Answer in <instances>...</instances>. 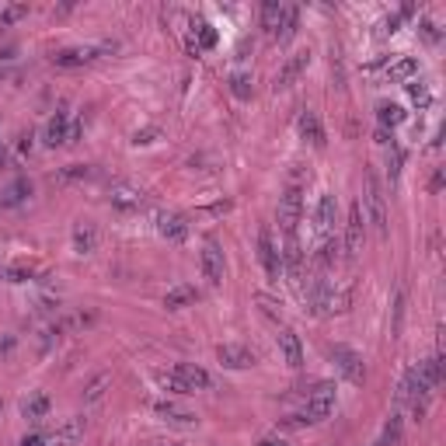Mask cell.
Instances as JSON below:
<instances>
[{
    "label": "cell",
    "instance_id": "cell-1",
    "mask_svg": "<svg viewBox=\"0 0 446 446\" xmlns=\"http://www.w3.org/2000/svg\"><path fill=\"white\" fill-rule=\"evenodd\" d=\"M160 383L167 390H174V394H195V390H209L213 387V377L202 366H195V363H178L171 373L160 377Z\"/></svg>",
    "mask_w": 446,
    "mask_h": 446
},
{
    "label": "cell",
    "instance_id": "cell-2",
    "mask_svg": "<svg viewBox=\"0 0 446 446\" xmlns=\"http://www.w3.org/2000/svg\"><path fill=\"white\" fill-rule=\"evenodd\" d=\"M363 216L373 223V231L377 238H387V202H383V192H380V181L373 171H366L363 178Z\"/></svg>",
    "mask_w": 446,
    "mask_h": 446
},
{
    "label": "cell",
    "instance_id": "cell-3",
    "mask_svg": "<svg viewBox=\"0 0 446 446\" xmlns=\"http://www.w3.org/2000/svg\"><path fill=\"white\" fill-rule=\"evenodd\" d=\"M300 216H304V195H300V185H290L279 195V227H283L286 238H297Z\"/></svg>",
    "mask_w": 446,
    "mask_h": 446
},
{
    "label": "cell",
    "instance_id": "cell-4",
    "mask_svg": "<svg viewBox=\"0 0 446 446\" xmlns=\"http://www.w3.org/2000/svg\"><path fill=\"white\" fill-rule=\"evenodd\" d=\"M335 411V383H317L300 411V422H324Z\"/></svg>",
    "mask_w": 446,
    "mask_h": 446
},
{
    "label": "cell",
    "instance_id": "cell-5",
    "mask_svg": "<svg viewBox=\"0 0 446 446\" xmlns=\"http://www.w3.org/2000/svg\"><path fill=\"white\" fill-rule=\"evenodd\" d=\"M112 46H70V49H60L53 53V67L60 70H77V67H88L94 60H101V53H108Z\"/></svg>",
    "mask_w": 446,
    "mask_h": 446
},
{
    "label": "cell",
    "instance_id": "cell-6",
    "mask_svg": "<svg viewBox=\"0 0 446 446\" xmlns=\"http://www.w3.org/2000/svg\"><path fill=\"white\" fill-rule=\"evenodd\" d=\"M331 363L338 366V373L349 380V383H363L366 380V363L356 349L349 345H331Z\"/></svg>",
    "mask_w": 446,
    "mask_h": 446
},
{
    "label": "cell",
    "instance_id": "cell-7",
    "mask_svg": "<svg viewBox=\"0 0 446 446\" xmlns=\"http://www.w3.org/2000/svg\"><path fill=\"white\" fill-rule=\"evenodd\" d=\"M258 258H262V269H265L269 279H279L283 276V251L272 241V227H262L258 231Z\"/></svg>",
    "mask_w": 446,
    "mask_h": 446
},
{
    "label": "cell",
    "instance_id": "cell-8",
    "mask_svg": "<svg viewBox=\"0 0 446 446\" xmlns=\"http://www.w3.org/2000/svg\"><path fill=\"white\" fill-rule=\"evenodd\" d=\"M199 262H202V279H206L209 286H220V283H223V272H227V262H223V248H220L213 238L202 245Z\"/></svg>",
    "mask_w": 446,
    "mask_h": 446
},
{
    "label": "cell",
    "instance_id": "cell-9",
    "mask_svg": "<svg viewBox=\"0 0 446 446\" xmlns=\"http://www.w3.org/2000/svg\"><path fill=\"white\" fill-rule=\"evenodd\" d=\"M363 234H366V216H363V206L352 202L349 206V220H345V255L356 258L363 251Z\"/></svg>",
    "mask_w": 446,
    "mask_h": 446
},
{
    "label": "cell",
    "instance_id": "cell-10",
    "mask_svg": "<svg viewBox=\"0 0 446 446\" xmlns=\"http://www.w3.org/2000/svg\"><path fill=\"white\" fill-rule=\"evenodd\" d=\"M216 359H220V366H227V370H248V366H255V352L248 345H238V342L220 345L216 349Z\"/></svg>",
    "mask_w": 446,
    "mask_h": 446
},
{
    "label": "cell",
    "instance_id": "cell-11",
    "mask_svg": "<svg viewBox=\"0 0 446 446\" xmlns=\"http://www.w3.org/2000/svg\"><path fill=\"white\" fill-rule=\"evenodd\" d=\"M157 234L171 245H181L188 238V220L181 213H157Z\"/></svg>",
    "mask_w": 446,
    "mask_h": 446
},
{
    "label": "cell",
    "instance_id": "cell-12",
    "mask_svg": "<svg viewBox=\"0 0 446 446\" xmlns=\"http://www.w3.org/2000/svg\"><path fill=\"white\" fill-rule=\"evenodd\" d=\"M311 67V53L307 49H300V53H293L286 63H283V70H279V77H276V91H286V88H293L297 84V77L304 74Z\"/></svg>",
    "mask_w": 446,
    "mask_h": 446
},
{
    "label": "cell",
    "instance_id": "cell-13",
    "mask_svg": "<svg viewBox=\"0 0 446 446\" xmlns=\"http://www.w3.org/2000/svg\"><path fill=\"white\" fill-rule=\"evenodd\" d=\"M108 202H112V209H119V213H136V209H143V192L133 188V185H115V188L108 192Z\"/></svg>",
    "mask_w": 446,
    "mask_h": 446
},
{
    "label": "cell",
    "instance_id": "cell-14",
    "mask_svg": "<svg viewBox=\"0 0 446 446\" xmlns=\"http://www.w3.org/2000/svg\"><path fill=\"white\" fill-rule=\"evenodd\" d=\"M279 356H283V363L290 370H300L304 366V345H300V335L297 331H290V328L279 331Z\"/></svg>",
    "mask_w": 446,
    "mask_h": 446
},
{
    "label": "cell",
    "instance_id": "cell-15",
    "mask_svg": "<svg viewBox=\"0 0 446 446\" xmlns=\"http://www.w3.org/2000/svg\"><path fill=\"white\" fill-rule=\"evenodd\" d=\"M297 129H300V136H304L311 147H324V126H321L317 112L304 108V112L297 115Z\"/></svg>",
    "mask_w": 446,
    "mask_h": 446
},
{
    "label": "cell",
    "instance_id": "cell-16",
    "mask_svg": "<svg viewBox=\"0 0 446 446\" xmlns=\"http://www.w3.org/2000/svg\"><path fill=\"white\" fill-rule=\"evenodd\" d=\"M67 133H70V112L67 108H56V115L46 122V143L49 147H60V143H67Z\"/></svg>",
    "mask_w": 446,
    "mask_h": 446
},
{
    "label": "cell",
    "instance_id": "cell-17",
    "mask_svg": "<svg viewBox=\"0 0 446 446\" xmlns=\"http://www.w3.org/2000/svg\"><path fill=\"white\" fill-rule=\"evenodd\" d=\"M314 220H317V234L321 238H328L331 231H335V195H321L317 199V213H314Z\"/></svg>",
    "mask_w": 446,
    "mask_h": 446
},
{
    "label": "cell",
    "instance_id": "cell-18",
    "mask_svg": "<svg viewBox=\"0 0 446 446\" xmlns=\"http://www.w3.org/2000/svg\"><path fill=\"white\" fill-rule=\"evenodd\" d=\"M216 46V32L209 22H192V39H188V53H202V49H213Z\"/></svg>",
    "mask_w": 446,
    "mask_h": 446
},
{
    "label": "cell",
    "instance_id": "cell-19",
    "mask_svg": "<svg viewBox=\"0 0 446 446\" xmlns=\"http://www.w3.org/2000/svg\"><path fill=\"white\" fill-rule=\"evenodd\" d=\"M415 74H418V60L415 56H397L387 67V81L390 84H408V81H415Z\"/></svg>",
    "mask_w": 446,
    "mask_h": 446
},
{
    "label": "cell",
    "instance_id": "cell-20",
    "mask_svg": "<svg viewBox=\"0 0 446 446\" xmlns=\"http://www.w3.org/2000/svg\"><path fill=\"white\" fill-rule=\"evenodd\" d=\"M53 436V446H74L81 436H84V418L81 415H74V418H67L56 432H49Z\"/></svg>",
    "mask_w": 446,
    "mask_h": 446
},
{
    "label": "cell",
    "instance_id": "cell-21",
    "mask_svg": "<svg viewBox=\"0 0 446 446\" xmlns=\"http://www.w3.org/2000/svg\"><path fill=\"white\" fill-rule=\"evenodd\" d=\"M94 248H98L94 223H77V227H74V251H77V255H91Z\"/></svg>",
    "mask_w": 446,
    "mask_h": 446
},
{
    "label": "cell",
    "instance_id": "cell-22",
    "mask_svg": "<svg viewBox=\"0 0 446 446\" xmlns=\"http://www.w3.org/2000/svg\"><path fill=\"white\" fill-rule=\"evenodd\" d=\"M22 415L28 418V422H42L46 415H49V394H28L25 401H22Z\"/></svg>",
    "mask_w": 446,
    "mask_h": 446
},
{
    "label": "cell",
    "instance_id": "cell-23",
    "mask_svg": "<svg viewBox=\"0 0 446 446\" xmlns=\"http://www.w3.org/2000/svg\"><path fill=\"white\" fill-rule=\"evenodd\" d=\"M283 15H286V4H279V0H265L262 4V28L276 39L279 25H283Z\"/></svg>",
    "mask_w": 446,
    "mask_h": 446
},
{
    "label": "cell",
    "instance_id": "cell-24",
    "mask_svg": "<svg viewBox=\"0 0 446 446\" xmlns=\"http://www.w3.org/2000/svg\"><path fill=\"white\" fill-rule=\"evenodd\" d=\"M154 411H157V415H164V422H171V425H195V422H199L192 411H181V408H174L171 401H157V404H154Z\"/></svg>",
    "mask_w": 446,
    "mask_h": 446
},
{
    "label": "cell",
    "instance_id": "cell-25",
    "mask_svg": "<svg viewBox=\"0 0 446 446\" xmlns=\"http://www.w3.org/2000/svg\"><path fill=\"white\" fill-rule=\"evenodd\" d=\"M195 300H199L195 286H174V290H167L164 307H167V311H181V307H188V304H195Z\"/></svg>",
    "mask_w": 446,
    "mask_h": 446
},
{
    "label": "cell",
    "instance_id": "cell-26",
    "mask_svg": "<svg viewBox=\"0 0 446 446\" xmlns=\"http://www.w3.org/2000/svg\"><path fill=\"white\" fill-rule=\"evenodd\" d=\"M335 258H338V238H335V234H328V238H321V241H317L314 262H317L321 269H328V265H335Z\"/></svg>",
    "mask_w": 446,
    "mask_h": 446
},
{
    "label": "cell",
    "instance_id": "cell-27",
    "mask_svg": "<svg viewBox=\"0 0 446 446\" xmlns=\"http://www.w3.org/2000/svg\"><path fill=\"white\" fill-rule=\"evenodd\" d=\"M377 119H380V126H401L404 119H408V112L401 108V105H394V101H380L377 105Z\"/></svg>",
    "mask_w": 446,
    "mask_h": 446
},
{
    "label": "cell",
    "instance_id": "cell-28",
    "mask_svg": "<svg viewBox=\"0 0 446 446\" xmlns=\"http://www.w3.org/2000/svg\"><path fill=\"white\" fill-rule=\"evenodd\" d=\"M401 436H404V422H401V415H390V418L383 422V436H380L377 446H397Z\"/></svg>",
    "mask_w": 446,
    "mask_h": 446
},
{
    "label": "cell",
    "instance_id": "cell-29",
    "mask_svg": "<svg viewBox=\"0 0 446 446\" xmlns=\"http://www.w3.org/2000/svg\"><path fill=\"white\" fill-rule=\"evenodd\" d=\"M297 25H300V11H297V8H286V15H283V25H279L276 39H279V42H290V39L297 35Z\"/></svg>",
    "mask_w": 446,
    "mask_h": 446
},
{
    "label": "cell",
    "instance_id": "cell-30",
    "mask_svg": "<svg viewBox=\"0 0 446 446\" xmlns=\"http://www.w3.org/2000/svg\"><path fill=\"white\" fill-rule=\"evenodd\" d=\"M408 98H411V105H418V108H429V105H432V91H429V84H422V81H408Z\"/></svg>",
    "mask_w": 446,
    "mask_h": 446
},
{
    "label": "cell",
    "instance_id": "cell-31",
    "mask_svg": "<svg viewBox=\"0 0 446 446\" xmlns=\"http://www.w3.org/2000/svg\"><path fill=\"white\" fill-rule=\"evenodd\" d=\"M251 91H255L251 88V74H231V94L234 98L245 101V98H251Z\"/></svg>",
    "mask_w": 446,
    "mask_h": 446
},
{
    "label": "cell",
    "instance_id": "cell-32",
    "mask_svg": "<svg viewBox=\"0 0 446 446\" xmlns=\"http://www.w3.org/2000/svg\"><path fill=\"white\" fill-rule=\"evenodd\" d=\"M108 383H112V377H108V373H98V377L84 387V401H88V404H91V401H98V397L105 394V387H108Z\"/></svg>",
    "mask_w": 446,
    "mask_h": 446
},
{
    "label": "cell",
    "instance_id": "cell-33",
    "mask_svg": "<svg viewBox=\"0 0 446 446\" xmlns=\"http://www.w3.org/2000/svg\"><path fill=\"white\" fill-rule=\"evenodd\" d=\"M28 15V8L25 4H11V8H4V11H0V32H4L8 25H15V22H22Z\"/></svg>",
    "mask_w": 446,
    "mask_h": 446
},
{
    "label": "cell",
    "instance_id": "cell-34",
    "mask_svg": "<svg viewBox=\"0 0 446 446\" xmlns=\"http://www.w3.org/2000/svg\"><path fill=\"white\" fill-rule=\"evenodd\" d=\"M81 178H91V167L88 164H74V167H63L56 174V181H81Z\"/></svg>",
    "mask_w": 446,
    "mask_h": 446
},
{
    "label": "cell",
    "instance_id": "cell-35",
    "mask_svg": "<svg viewBox=\"0 0 446 446\" xmlns=\"http://www.w3.org/2000/svg\"><path fill=\"white\" fill-rule=\"evenodd\" d=\"M32 276H35L32 265H11V269H4V279L8 283H28Z\"/></svg>",
    "mask_w": 446,
    "mask_h": 446
},
{
    "label": "cell",
    "instance_id": "cell-36",
    "mask_svg": "<svg viewBox=\"0 0 446 446\" xmlns=\"http://www.w3.org/2000/svg\"><path fill=\"white\" fill-rule=\"evenodd\" d=\"M401 150L390 143V150H387V174H390V181H397V174H401Z\"/></svg>",
    "mask_w": 446,
    "mask_h": 446
},
{
    "label": "cell",
    "instance_id": "cell-37",
    "mask_svg": "<svg viewBox=\"0 0 446 446\" xmlns=\"http://www.w3.org/2000/svg\"><path fill=\"white\" fill-rule=\"evenodd\" d=\"M401 317H404V293L394 297V328H390V335H401Z\"/></svg>",
    "mask_w": 446,
    "mask_h": 446
},
{
    "label": "cell",
    "instance_id": "cell-38",
    "mask_svg": "<svg viewBox=\"0 0 446 446\" xmlns=\"http://www.w3.org/2000/svg\"><path fill=\"white\" fill-rule=\"evenodd\" d=\"M18 446H53V436H49V432H32V436H25Z\"/></svg>",
    "mask_w": 446,
    "mask_h": 446
},
{
    "label": "cell",
    "instance_id": "cell-39",
    "mask_svg": "<svg viewBox=\"0 0 446 446\" xmlns=\"http://www.w3.org/2000/svg\"><path fill=\"white\" fill-rule=\"evenodd\" d=\"M157 136H160V129H154V126H150V129L136 133V136H133V143H136V147H147V143H154Z\"/></svg>",
    "mask_w": 446,
    "mask_h": 446
},
{
    "label": "cell",
    "instance_id": "cell-40",
    "mask_svg": "<svg viewBox=\"0 0 446 446\" xmlns=\"http://www.w3.org/2000/svg\"><path fill=\"white\" fill-rule=\"evenodd\" d=\"M418 32L425 35V42H439V32H436V25H432V22H422V25H418Z\"/></svg>",
    "mask_w": 446,
    "mask_h": 446
},
{
    "label": "cell",
    "instance_id": "cell-41",
    "mask_svg": "<svg viewBox=\"0 0 446 446\" xmlns=\"http://www.w3.org/2000/svg\"><path fill=\"white\" fill-rule=\"evenodd\" d=\"M84 136V119H77L74 126H70V133H67V143H77Z\"/></svg>",
    "mask_w": 446,
    "mask_h": 446
},
{
    "label": "cell",
    "instance_id": "cell-42",
    "mask_svg": "<svg viewBox=\"0 0 446 446\" xmlns=\"http://www.w3.org/2000/svg\"><path fill=\"white\" fill-rule=\"evenodd\" d=\"M15 349V335H4V338H0V352H11Z\"/></svg>",
    "mask_w": 446,
    "mask_h": 446
},
{
    "label": "cell",
    "instance_id": "cell-43",
    "mask_svg": "<svg viewBox=\"0 0 446 446\" xmlns=\"http://www.w3.org/2000/svg\"><path fill=\"white\" fill-rule=\"evenodd\" d=\"M258 446H283V443H276V439H265V443H258Z\"/></svg>",
    "mask_w": 446,
    "mask_h": 446
},
{
    "label": "cell",
    "instance_id": "cell-44",
    "mask_svg": "<svg viewBox=\"0 0 446 446\" xmlns=\"http://www.w3.org/2000/svg\"><path fill=\"white\" fill-rule=\"evenodd\" d=\"M0 408H4V404H0Z\"/></svg>",
    "mask_w": 446,
    "mask_h": 446
}]
</instances>
